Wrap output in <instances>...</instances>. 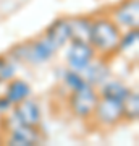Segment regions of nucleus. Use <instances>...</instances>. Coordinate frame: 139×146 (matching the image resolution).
<instances>
[{
    "mask_svg": "<svg viewBox=\"0 0 139 146\" xmlns=\"http://www.w3.org/2000/svg\"><path fill=\"white\" fill-rule=\"evenodd\" d=\"M8 106H10V101L8 99H0V109H8Z\"/></svg>",
    "mask_w": 139,
    "mask_h": 146,
    "instance_id": "obj_18",
    "label": "nucleus"
},
{
    "mask_svg": "<svg viewBox=\"0 0 139 146\" xmlns=\"http://www.w3.org/2000/svg\"><path fill=\"white\" fill-rule=\"evenodd\" d=\"M37 131L34 130L32 125H23L16 127L13 133H11V145H20V146H28V145H34L37 141Z\"/></svg>",
    "mask_w": 139,
    "mask_h": 146,
    "instance_id": "obj_9",
    "label": "nucleus"
},
{
    "mask_svg": "<svg viewBox=\"0 0 139 146\" xmlns=\"http://www.w3.org/2000/svg\"><path fill=\"white\" fill-rule=\"evenodd\" d=\"M13 72H15L13 65L7 63L5 60H0V80H8V78H11V76H13Z\"/></svg>",
    "mask_w": 139,
    "mask_h": 146,
    "instance_id": "obj_16",
    "label": "nucleus"
},
{
    "mask_svg": "<svg viewBox=\"0 0 139 146\" xmlns=\"http://www.w3.org/2000/svg\"><path fill=\"white\" fill-rule=\"evenodd\" d=\"M115 18L120 25L129 28H138V21H139V3L138 0H128L125 2L123 5L117 8L115 11Z\"/></svg>",
    "mask_w": 139,
    "mask_h": 146,
    "instance_id": "obj_8",
    "label": "nucleus"
},
{
    "mask_svg": "<svg viewBox=\"0 0 139 146\" xmlns=\"http://www.w3.org/2000/svg\"><path fill=\"white\" fill-rule=\"evenodd\" d=\"M15 52H18L15 54V57L28 60V62H45L52 57V54L55 50L49 46V42L45 39H42V41L32 42L28 46H20Z\"/></svg>",
    "mask_w": 139,
    "mask_h": 146,
    "instance_id": "obj_3",
    "label": "nucleus"
},
{
    "mask_svg": "<svg viewBox=\"0 0 139 146\" xmlns=\"http://www.w3.org/2000/svg\"><path fill=\"white\" fill-rule=\"evenodd\" d=\"M89 41L100 50H112L115 47H118L120 42L118 28L108 20H99L91 26Z\"/></svg>",
    "mask_w": 139,
    "mask_h": 146,
    "instance_id": "obj_1",
    "label": "nucleus"
},
{
    "mask_svg": "<svg viewBox=\"0 0 139 146\" xmlns=\"http://www.w3.org/2000/svg\"><path fill=\"white\" fill-rule=\"evenodd\" d=\"M94 50L88 42L73 41L68 50V62L74 70H84L92 60Z\"/></svg>",
    "mask_w": 139,
    "mask_h": 146,
    "instance_id": "obj_4",
    "label": "nucleus"
},
{
    "mask_svg": "<svg viewBox=\"0 0 139 146\" xmlns=\"http://www.w3.org/2000/svg\"><path fill=\"white\" fill-rule=\"evenodd\" d=\"M88 70V78L91 83H102L103 80L108 76V68L102 63H96V65H88L84 68Z\"/></svg>",
    "mask_w": 139,
    "mask_h": 146,
    "instance_id": "obj_14",
    "label": "nucleus"
},
{
    "mask_svg": "<svg viewBox=\"0 0 139 146\" xmlns=\"http://www.w3.org/2000/svg\"><path fill=\"white\" fill-rule=\"evenodd\" d=\"M136 39H138V29H136V28H134L133 31H129V33H128V36L125 37V39H120L118 46L121 47V49H125V47L131 46V44H133V42H136Z\"/></svg>",
    "mask_w": 139,
    "mask_h": 146,
    "instance_id": "obj_17",
    "label": "nucleus"
},
{
    "mask_svg": "<svg viewBox=\"0 0 139 146\" xmlns=\"http://www.w3.org/2000/svg\"><path fill=\"white\" fill-rule=\"evenodd\" d=\"M68 39H71V29H70V21L67 20H57L47 29L45 41L49 42V46L57 50L62 46H65Z\"/></svg>",
    "mask_w": 139,
    "mask_h": 146,
    "instance_id": "obj_6",
    "label": "nucleus"
},
{
    "mask_svg": "<svg viewBox=\"0 0 139 146\" xmlns=\"http://www.w3.org/2000/svg\"><path fill=\"white\" fill-rule=\"evenodd\" d=\"M99 99L97 94L94 93L89 86H84L81 89H76L74 94L71 96V109L78 117H88L96 110Z\"/></svg>",
    "mask_w": 139,
    "mask_h": 146,
    "instance_id": "obj_2",
    "label": "nucleus"
},
{
    "mask_svg": "<svg viewBox=\"0 0 139 146\" xmlns=\"http://www.w3.org/2000/svg\"><path fill=\"white\" fill-rule=\"evenodd\" d=\"M128 91L129 89L125 88L121 83H115L113 81V83H107L102 88V96L105 99H113V101H120L121 102V99L126 96Z\"/></svg>",
    "mask_w": 139,
    "mask_h": 146,
    "instance_id": "obj_13",
    "label": "nucleus"
},
{
    "mask_svg": "<svg viewBox=\"0 0 139 146\" xmlns=\"http://www.w3.org/2000/svg\"><path fill=\"white\" fill-rule=\"evenodd\" d=\"M96 114L97 119L105 123V125H113L117 123L121 117H123V110H121V102L113 99H105L103 98L100 102L96 106Z\"/></svg>",
    "mask_w": 139,
    "mask_h": 146,
    "instance_id": "obj_5",
    "label": "nucleus"
},
{
    "mask_svg": "<svg viewBox=\"0 0 139 146\" xmlns=\"http://www.w3.org/2000/svg\"><path fill=\"white\" fill-rule=\"evenodd\" d=\"M29 94H31L29 84L21 81V80H15V81H11L8 89H7V99L10 101V102L18 104L21 101H24Z\"/></svg>",
    "mask_w": 139,
    "mask_h": 146,
    "instance_id": "obj_11",
    "label": "nucleus"
},
{
    "mask_svg": "<svg viewBox=\"0 0 139 146\" xmlns=\"http://www.w3.org/2000/svg\"><path fill=\"white\" fill-rule=\"evenodd\" d=\"M91 26L92 23L84 18H76L70 21V29H71V39L73 41H82L88 42L91 36Z\"/></svg>",
    "mask_w": 139,
    "mask_h": 146,
    "instance_id": "obj_10",
    "label": "nucleus"
},
{
    "mask_svg": "<svg viewBox=\"0 0 139 146\" xmlns=\"http://www.w3.org/2000/svg\"><path fill=\"white\" fill-rule=\"evenodd\" d=\"M15 117L23 125L34 127L41 120V110H39L36 102L24 99V101H21V102H18V106H16V109H15Z\"/></svg>",
    "mask_w": 139,
    "mask_h": 146,
    "instance_id": "obj_7",
    "label": "nucleus"
},
{
    "mask_svg": "<svg viewBox=\"0 0 139 146\" xmlns=\"http://www.w3.org/2000/svg\"><path fill=\"white\" fill-rule=\"evenodd\" d=\"M121 110H123V117L128 120H136L139 115V96L136 93L128 91L126 96L121 99Z\"/></svg>",
    "mask_w": 139,
    "mask_h": 146,
    "instance_id": "obj_12",
    "label": "nucleus"
},
{
    "mask_svg": "<svg viewBox=\"0 0 139 146\" xmlns=\"http://www.w3.org/2000/svg\"><path fill=\"white\" fill-rule=\"evenodd\" d=\"M65 81H67V84L71 89H74V91L84 88V86H88V83L84 81V78H81V75H78L76 72H68L67 75H65Z\"/></svg>",
    "mask_w": 139,
    "mask_h": 146,
    "instance_id": "obj_15",
    "label": "nucleus"
}]
</instances>
